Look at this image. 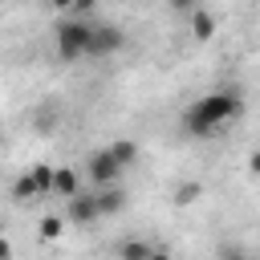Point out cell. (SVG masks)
<instances>
[{
    "label": "cell",
    "mask_w": 260,
    "mask_h": 260,
    "mask_svg": "<svg viewBox=\"0 0 260 260\" xmlns=\"http://www.w3.org/2000/svg\"><path fill=\"white\" fill-rule=\"evenodd\" d=\"M240 114V93L236 89H215L207 98H199L187 114V130L191 134H215V126L232 122Z\"/></svg>",
    "instance_id": "6da1fadb"
},
{
    "label": "cell",
    "mask_w": 260,
    "mask_h": 260,
    "mask_svg": "<svg viewBox=\"0 0 260 260\" xmlns=\"http://www.w3.org/2000/svg\"><path fill=\"white\" fill-rule=\"evenodd\" d=\"M85 49H89V20L65 16L57 24V53H61V61H77V57H85Z\"/></svg>",
    "instance_id": "7a4b0ae2"
},
{
    "label": "cell",
    "mask_w": 260,
    "mask_h": 260,
    "mask_svg": "<svg viewBox=\"0 0 260 260\" xmlns=\"http://www.w3.org/2000/svg\"><path fill=\"white\" fill-rule=\"evenodd\" d=\"M122 28L118 24H102V20H93L89 24V49H85V57H110V53H118L122 49Z\"/></svg>",
    "instance_id": "3957f363"
},
{
    "label": "cell",
    "mask_w": 260,
    "mask_h": 260,
    "mask_svg": "<svg viewBox=\"0 0 260 260\" xmlns=\"http://www.w3.org/2000/svg\"><path fill=\"white\" fill-rule=\"evenodd\" d=\"M85 171H89V179H93V183H98L102 191H106V187H114V179L122 175V167L114 162L110 146H106V150H93V154L85 158Z\"/></svg>",
    "instance_id": "277c9868"
},
{
    "label": "cell",
    "mask_w": 260,
    "mask_h": 260,
    "mask_svg": "<svg viewBox=\"0 0 260 260\" xmlns=\"http://www.w3.org/2000/svg\"><path fill=\"white\" fill-rule=\"evenodd\" d=\"M65 215H69V223H93L102 215L98 211V195H73L69 207H65Z\"/></svg>",
    "instance_id": "5b68a950"
},
{
    "label": "cell",
    "mask_w": 260,
    "mask_h": 260,
    "mask_svg": "<svg viewBox=\"0 0 260 260\" xmlns=\"http://www.w3.org/2000/svg\"><path fill=\"white\" fill-rule=\"evenodd\" d=\"M53 195H61V199L81 195V191H77V175H73L69 167H57V171H53Z\"/></svg>",
    "instance_id": "8992f818"
},
{
    "label": "cell",
    "mask_w": 260,
    "mask_h": 260,
    "mask_svg": "<svg viewBox=\"0 0 260 260\" xmlns=\"http://www.w3.org/2000/svg\"><path fill=\"white\" fill-rule=\"evenodd\" d=\"M126 207V195L118 191V187H106V191H98V211L102 215H118Z\"/></svg>",
    "instance_id": "52a82bcc"
},
{
    "label": "cell",
    "mask_w": 260,
    "mask_h": 260,
    "mask_svg": "<svg viewBox=\"0 0 260 260\" xmlns=\"http://www.w3.org/2000/svg\"><path fill=\"white\" fill-rule=\"evenodd\" d=\"M110 154H114V162H118V167L126 171V167H130V162L138 158V146H134L130 138H118V142H110Z\"/></svg>",
    "instance_id": "ba28073f"
},
{
    "label": "cell",
    "mask_w": 260,
    "mask_h": 260,
    "mask_svg": "<svg viewBox=\"0 0 260 260\" xmlns=\"http://www.w3.org/2000/svg\"><path fill=\"white\" fill-rule=\"evenodd\" d=\"M28 179H32V187H37V195H53V167L37 162V167L28 171Z\"/></svg>",
    "instance_id": "9c48e42d"
},
{
    "label": "cell",
    "mask_w": 260,
    "mask_h": 260,
    "mask_svg": "<svg viewBox=\"0 0 260 260\" xmlns=\"http://www.w3.org/2000/svg\"><path fill=\"white\" fill-rule=\"evenodd\" d=\"M191 32H195L199 41H207V37L215 32V20H211V16L203 12V8H195V12H191Z\"/></svg>",
    "instance_id": "30bf717a"
},
{
    "label": "cell",
    "mask_w": 260,
    "mask_h": 260,
    "mask_svg": "<svg viewBox=\"0 0 260 260\" xmlns=\"http://www.w3.org/2000/svg\"><path fill=\"white\" fill-rule=\"evenodd\" d=\"M150 256H154V248L142 244V240H126L122 244V260H150Z\"/></svg>",
    "instance_id": "8fae6325"
},
{
    "label": "cell",
    "mask_w": 260,
    "mask_h": 260,
    "mask_svg": "<svg viewBox=\"0 0 260 260\" xmlns=\"http://www.w3.org/2000/svg\"><path fill=\"white\" fill-rule=\"evenodd\" d=\"M12 199H16V203H28V199H37V187H32V179H28V175H20V179L12 183Z\"/></svg>",
    "instance_id": "7c38bea8"
},
{
    "label": "cell",
    "mask_w": 260,
    "mask_h": 260,
    "mask_svg": "<svg viewBox=\"0 0 260 260\" xmlns=\"http://www.w3.org/2000/svg\"><path fill=\"white\" fill-rule=\"evenodd\" d=\"M61 232H65V219H61V215H45V219H41V236H45V240H57Z\"/></svg>",
    "instance_id": "4fadbf2b"
},
{
    "label": "cell",
    "mask_w": 260,
    "mask_h": 260,
    "mask_svg": "<svg viewBox=\"0 0 260 260\" xmlns=\"http://www.w3.org/2000/svg\"><path fill=\"white\" fill-rule=\"evenodd\" d=\"M199 195H203L199 183H179V195H175V199H179V203H195Z\"/></svg>",
    "instance_id": "5bb4252c"
},
{
    "label": "cell",
    "mask_w": 260,
    "mask_h": 260,
    "mask_svg": "<svg viewBox=\"0 0 260 260\" xmlns=\"http://www.w3.org/2000/svg\"><path fill=\"white\" fill-rule=\"evenodd\" d=\"M248 171H252V175H260V150H252V158H248Z\"/></svg>",
    "instance_id": "9a60e30c"
},
{
    "label": "cell",
    "mask_w": 260,
    "mask_h": 260,
    "mask_svg": "<svg viewBox=\"0 0 260 260\" xmlns=\"http://www.w3.org/2000/svg\"><path fill=\"white\" fill-rule=\"evenodd\" d=\"M0 260H12V244H8L4 236H0Z\"/></svg>",
    "instance_id": "2e32d148"
},
{
    "label": "cell",
    "mask_w": 260,
    "mask_h": 260,
    "mask_svg": "<svg viewBox=\"0 0 260 260\" xmlns=\"http://www.w3.org/2000/svg\"><path fill=\"white\" fill-rule=\"evenodd\" d=\"M150 260H171V252H154V256H150Z\"/></svg>",
    "instance_id": "e0dca14e"
}]
</instances>
